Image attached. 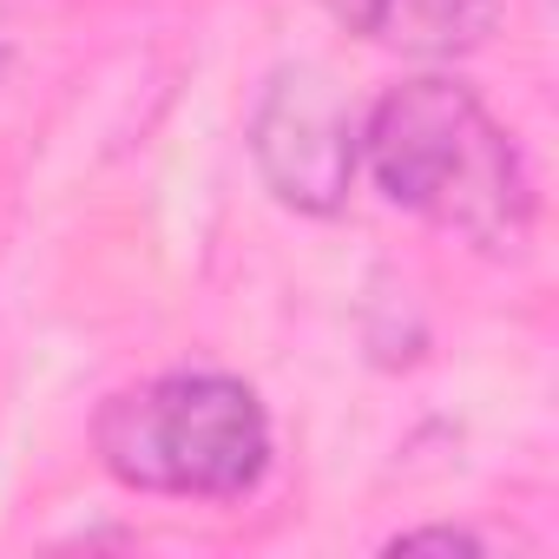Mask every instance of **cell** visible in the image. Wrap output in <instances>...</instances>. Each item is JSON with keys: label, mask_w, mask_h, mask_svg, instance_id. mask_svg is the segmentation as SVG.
<instances>
[{"label": "cell", "mask_w": 559, "mask_h": 559, "mask_svg": "<svg viewBox=\"0 0 559 559\" xmlns=\"http://www.w3.org/2000/svg\"><path fill=\"white\" fill-rule=\"evenodd\" d=\"M93 441L112 480L139 493H178V500L250 493L270 467V415L257 389L211 369L158 376L112 395L99 408Z\"/></svg>", "instance_id": "cell-2"}, {"label": "cell", "mask_w": 559, "mask_h": 559, "mask_svg": "<svg viewBox=\"0 0 559 559\" xmlns=\"http://www.w3.org/2000/svg\"><path fill=\"white\" fill-rule=\"evenodd\" d=\"M421 546H441V552H474L480 539H474L467 526H421V533H402V539H395V552H421Z\"/></svg>", "instance_id": "cell-5"}, {"label": "cell", "mask_w": 559, "mask_h": 559, "mask_svg": "<svg viewBox=\"0 0 559 559\" xmlns=\"http://www.w3.org/2000/svg\"><path fill=\"white\" fill-rule=\"evenodd\" d=\"M362 158L389 204L480 257H520L533 237V178L513 132L461 80H408L362 119Z\"/></svg>", "instance_id": "cell-1"}, {"label": "cell", "mask_w": 559, "mask_h": 559, "mask_svg": "<svg viewBox=\"0 0 559 559\" xmlns=\"http://www.w3.org/2000/svg\"><path fill=\"white\" fill-rule=\"evenodd\" d=\"M330 8L362 40L395 47V53H421V60L467 53L500 21V0H330Z\"/></svg>", "instance_id": "cell-4"}, {"label": "cell", "mask_w": 559, "mask_h": 559, "mask_svg": "<svg viewBox=\"0 0 559 559\" xmlns=\"http://www.w3.org/2000/svg\"><path fill=\"white\" fill-rule=\"evenodd\" d=\"M250 152L263 185L284 198L290 211L330 217L343 211L356 165H362V126L349 119L343 93L317 67H284L270 73L257 119H250Z\"/></svg>", "instance_id": "cell-3"}]
</instances>
